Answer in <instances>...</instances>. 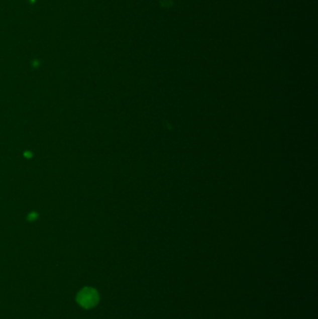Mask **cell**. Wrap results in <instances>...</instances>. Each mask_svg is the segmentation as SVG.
<instances>
[{"label": "cell", "mask_w": 318, "mask_h": 319, "mask_svg": "<svg viewBox=\"0 0 318 319\" xmlns=\"http://www.w3.org/2000/svg\"><path fill=\"white\" fill-rule=\"evenodd\" d=\"M77 300L80 306L86 309H90L97 304L99 301V295L95 289L91 287H84L78 294Z\"/></svg>", "instance_id": "cell-1"}]
</instances>
